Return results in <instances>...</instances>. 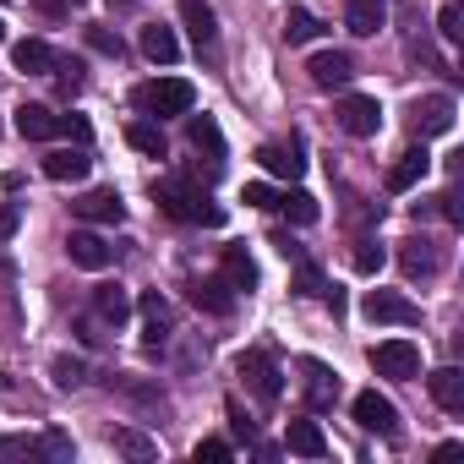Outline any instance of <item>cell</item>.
<instances>
[{
    "instance_id": "6da1fadb",
    "label": "cell",
    "mask_w": 464,
    "mask_h": 464,
    "mask_svg": "<svg viewBox=\"0 0 464 464\" xmlns=\"http://www.w3.org/2000/svg\"><path fill=\"white\" fill-rule=\"evenodd\" d=\"M159 208L169 213V218H180V224H218L224 218V208H213L191 180H159Z\"/></svg>"
},
{
    "instance_id": "7a4b0ae2",
    "label": "cell",
    "mask_w": 464,
    "mask_h": 464,
    "mask_svg": "<svg viewBox=\"0 0 464 464\" xmlns=\"http://www.w3.org/2000/svg\"><path fill=\"white\" fill-rule=\"evenodd\" d=\"M191 104H197V88H191L186 77H153L148 88H137V110L153 115V121H164V115H191Z\"/></svg>"
},
{
    "instance_id": "3957f363",
    "label": "cell",
    "mask_w": 464,
    "mask_h": 464,
    "mask_svg": "<svg viewBox=\"0 0 464 464\" xmlns=\"http://www.w3.org/2000/svg\"><path fill=\"white\" fill-rule=\"evenodd\" d=\"M372 366H377V377L410 382V377H420V350L410 339H382V344H372Z\"/></svg>"
},
{
    "instance_id": "277c9868",
    "label": "cell",
    "mask_w": 464,
    "mask_h": 464,
    "mask_svg": "<svg viewBox=\"0 0 464 464\" xmlns=\"http://www.w3.org/2000/svg\"><path fill=\"white\" fill-rule=\"evenodd\" d=\"M361 312H366L372 323H393V328H415V323H420V306H415L410 295H399V290H366Z\"/></svg>"
},
{
    "instance_id": "5b68a950",
    "label": "cell",
    "mask_w": 464,
    "mask_h": 464,
    "mask_svg": "<svg viewBox=\"0 0 464 464\" xmlns=\"http://www.w3.org/2000/svg\"><path fill=\"white\" fill-rule=\"evenodd\" d=\"M241 377H246V388H252L263 404H279V393H285V372L274 366V355L246 350V355H241Z\"/></svg>"
},
{
    "instance_id": "8992f818",
    "label": "cell",
    "mask_w": 464,
    "mask_h": 464,
    "mask_svg": "<svg viewBox=\"0 0 464 464\" xmlns=\"http://www.w3.org/2000/svg\"><path fill=\"white\" fill-rule=\"evenodd\" d=\"M355 426L361 431H377V437H399V410L377 393V388H366V393H355Z\"/></svg>"
},
{
    "instance_id": "52a82bcc",
    "label": "cell",
    "mask_w": 464,
    "mask_h": 464,
    "mask_svg": "<svg viewBox=\"0 0 464 464\" xmlns=\"http://www.w3.org/2000/svg\"><path fill=\"white\" fill-rule=\"evenodd\" d=\"M339 126H344L350 137H377V126H382V110H377V99H366V93H350V99H339Z\"/></svg>"
},
{
    "instance_id": "ba28073f",
    "label": "cell",
    "mask_w": 464,
    "mask_h": 464,
    "mask_svg": "<svg viewBox=\"0 0 464 464\" xmlns=\"http://www.w3.org/2000/svg\"><path fill=\"white\" fill-rule=\"evenodd\" d=\"M72 208H77V218H88V224H121V218H126V202H121L110 186H93V191H82Z\"/></svg>"
},
{
    "instance_id": "9c48e42d",
    "label": "cell",
    "mask_w": 464,
    "mask_h": 464,
    "mask_svg": "<svg viewBox=\"0 0 464 464\" xmlns=\"http://www.w3.org/2000/svg\"><path fill=\"white\" fill-rule=\"evenodd\" d=\"M66 252H72V263H77V268H93V274L115 263V246H110L104 236H93V229H72Z\"/></svg>"
},
{
    "instance_id": "30bf717a",
    "label": "cell",
    "mask_w": 464,
    "mask_h": 464,
    "mask_svg": "<svg viewBox=\"0 0 464 464\" xmlns=\"http://www.w3.org/2000/svg\"><path fill=\"white\" fill-rule=\"evenodd\" d=\"M415 131H420V137H442V131H453V99H448V93H426V99H415Z\"/></svg>"
},
{
    "instance_id": "8fae6325",
    "label": "cell",
    "mask_w": 464,
    "mask_h": 464,
    "mask_svg": "<svg viewBox=\"0 0 464 464\" xmlns=\"http://www.w3.org/2000/svg\"><path fill=\"white\" fill-rule=\"evenodd\" d=\"M306 72H312V82H317V88H344V82L355 77V61H350L344 50H323V55H312V66H306Z\"/></svg>"
},
{
    "instance_id": "7c38bea8",
    "label": "cell",
    "mask_w": 464,
    "mask_h": 464,
    "mask_svg": "<svg viewBox=\"0 0 464 464\" xmlns=\"http://www.w3.org/2000/svg\"><path fill=\"white\" fill-rule=\"evenodd\" d=\"M426 388H431V399H437L448 415H464V372H459V366H437V372L426 377Z\"/></svg>"
},
{
    "instance_id": "4fadbf2b",
    "label": "cell",
    "mask_w": 464,
    "mask_h": 464,
    "mask_svg": "<svg viewBox=\"0 0 464 464\" xmlns=\"http://www.w3.org/2000/svg\"><path fill=\"white\" fill-rule=\"evenodd\" d=\"M180 23H186V34H191L197 50H208L218 39V17H213L208 0H180Z\"/></svg>"
},
{
    "instance_id": "5bb4252c",
    "label": "cell",
    "mask_w": 464,
    "mask_h": 464,
    "mask_svg": "<svg viewBox=\"0 0 464 464\" xmlns=\"http://www.w3.org/2000/svg\"><path fill=\"white\" fill-rule=\"evenodd\" d=\"M17 131H23L28 142H50V137H61V115H55L50 104H23V110H17Z\"/></svg>"
},
{
    "instance_id": "9a60e30c",
    "label": "cell",
    "mask_w": 464,
    "mask_h": 464,
    "mask_svg": "<svg viewBox=\"0 0 464 464\" xmlns=\"http://www.w3.org/2000/svg\"><path fill=\"white\" fill-rule=\"evenodd\" d=\"M191 301H197L202 312H213V317H229V312H236V295H229V279H224V274H218V279H213V274L197 279V285H191Z\"/></svg>"
},
{
    "instance_id": "2e32d148",
    "label": "cell",
    "mask_w": 464,
    "mask_h": 464,
    "mask_svg": "<svg viewBox=\"0 0 464 464\" xmlns=\"http://www.w3.org/2000/svg\"><path fill=\"white\" fill-rule=\"evenodd\" d=\"M55 50L44 44V39H23V44H12V66L17 72H28V77H44V72H55Z\"/></svg>"
},
{
    "instance_id": "e0dca14e",
    "label": "cell",
    "mask_w": 464,
    "mask_h": 464,
    "mask_svg": "<svg viewBox=\"0 0 464 464\" xmlns=\"http://www.w3.org/2000/svg\"><path fill=\"white\" fill-rule=\"evenodd\" d=\"M164 339H169V301L153 290V295H142V344L159 350Z\"/></svg>"
},
{
    "instance_id": "ac0fdd59",
    "label": "cell",
    "mask_w": 464,
    "mask_h": 464,
    "mask_svg": "<svg viewBox=\"0 0 464 464\" xmlns=\"http://www.w3.org/2000/svg\"><path fill=\"white\" fill-rule=\"evenodd\" d=\"M285 442H290V453H301V459H323V453H328L323 426H317V420H306V415L285 426Z\"/></svg>"
},
{
    "instance_id": "d6986e66",
    "label": "cell",
    "mask_w": 464,
    "mask_h": 464,
    "mask_svg": "<svg viewBox=\"0 0 464 464\" xmlns=\"http://www.w3.org/2000/svg\"><path fill=\"white\" fill-rule=\"evenodd\" d=\"M426 169H431L426 148H410V153H399V164L388 169V191H410V186H420V180H426Z\"/></svg>"
},
{
    "instance_id": "ffe728a7",
    "label": "cell",
    "mask_w": 464,
    "mask_h": 464,
    "mask_svg": "<svg viewBox=\"0 0 464 464\" xmlns=\"http://www.w3.org/2000/svg\"><path fill=\"white\" fill-rule=\"evenodd\" d=\"M257 164H263L268 175H279V180H295V175L306 169V159H301L295 148H279V142H263V148H257Z\"/></svg>"
},
{
    "instance_id": "44dd1931",
    "label": "cell",
    "mask_w": 464,
    "mask_h": 464,
    "mask_svg": "<svg viewBox=\"0 0 464 464\" xmlns=\"http://www.w3.org/2000/svg\"><path fill=\"white\" fill-rule=\"evenodd\" d=\"M93 312H99L110 328H121V323L131 317V290H121V285H99V290H93Z\"/></svg>"
},
{
    "instance_id": "7402d4cb",
    "label": "cell",
    "mask_w": 464,
    "mask_h": 464,
    "mask_svg": "<svg viewBox=\"0 0 464 464\" xmlns=\"http://www.w3.org/2000/svg\"><path fill=\"white\" fill-rule=\"evenodd\" d=\"M110 393H121V399H131L142 410H169L164 393H159V382H148V377H110Z\"/></svg>"
},
{
    "instance_id": "603a6c76",
    "label": "cell",
    "mask_w": 464,
    "mask_h": 464,
    "mask_svg": "<svg viewBox=\"0 0 464 464\" xmlns=\"http://www.w3.org/2000/svg\"><path fill=\"white\" fill-rule=\"evenodd\" d=\"M344 23H350V34L372 39V34L388 23V6H382V0H350V6H344Z\"/></svg>"
},
{
    "instance_id": "cb8c5ba5",
    "label": "cell",
    "mask_w": 464,
    "mask_h": 464,
    "mask_svg": "<svg viewBox=\"0 0 464 464\" xmlns=\"http://www.w3.org/2000/svg\"><path fill=\"white\" fill-rule=\"evenodd\" d=\"M224 279L229 290H257V263L246 246H224Z\"/></svg>"
},
{
    "instance_id": "d4e9b609",
    "label": "cell",
    "mask_w": 464,
    "mask_h": 464,
    "mask_svg": "<svg viewBox=\"0 0 464 464\" xmlns=\"http://www.w3.org/2000/svg\"><path fill=\"white\" fill-rule=\"evenodd\" d=\"M88 164H93V159H88L82 148H61V153L44 159V175H50V180H88Z\"/></svg>"
},
{
    "instance_id": "484cf974",
    "label": "cell",
    "mask_w": 464,
    "mask_h": 464,
    "mask_svg": "<svg viewBox=\"0 0 464 464\" xmlns=\"http://www.w3.org/2000/svg\"><path fill=\"white\" fill-rule=\"evenodd\" d=\"M399 263H404V274H410V279H431V274L442 268V257H437V246H431V241H404Z\"/></svg>"
},
{
    "instance_id": "4316f807",
    "label": "cell",
    "mask_w": 464,
    "mask_h": 464,
    "mask_svg": "<svg viewBox=\"0 0 464 464\" xmlns=\"http://www.w3.org/2000/svg\"><path fill=\"white\" fill-rule=\"evenodd\" d=\"M301 372H306V393H312V410L334 404V393H339V377H334L323 361H301Z\"/></svg>"
},
{
    "instance_id": "83f0119b",
    "label": "cell",
    "mask_w": 464,
    "mask_h": 464,
    "mask_svg": "<svg viewBox=\"0 0 464 464\" xmlns=\"http://www.w3.org/2000/svg\"><path fill=\"white\" fill-rule=\"evenodd\" d=\"M142 55H148L153 66H169V61L180 55V39H175L169 28H159V23H153V28H142Z\"/></svg>"
},
{
    "instance_id": "f1b7e54d",
    "label": "cell",
    "mask_w": 464,
    "mask_h": 464,
    "mask_svg": "<svg viewBox=\"0 0 464 464\" xmlns=\"http://www.w3.org/2000/svg\"><path fill=\"white\" fill-rule=\"evenodd\" d=\"M186 137H191V148H197V153H208L213 164L224 159V137H218V126H213L208 115H191V121H186Z\"/></svg>"
},
{
    "instance_id": "f546056e",
    "label": "cell",
    "mask_w": 464,
    "mask_h": 464,
    "mask_svg": "<svg viewBox=\"0 0 464 464\" xmlns=\"http://www.w3.org/2000/svg\"><path fill=\"white\" fill-rule=\"evenodd\" d=\"M126 142H131L137 153H148V159H164V131H159L153 121H131V126H126Z\"/></svg>"
},
{
    "instance_id": "4dcf8cb0",
    "label": "cell",
    "mask_w": 464,
    "mask_h": 464,
    "mask_svg": "<svg viewBox=\"0 0 464 464\" xmlns=\"http://www.w3.org/2000/svg\"><path fill=\"white\" fill-rule=\"evenodd\" d=\"M295 295H312V301H328L334 312H339V290H328V279L312 268V263H301V274H295Z\"/></svg>"
},
{
    "instance_id": "1f68e13d",
    "label": "cell",
    "mask_w": 464,
    "mask_h": 464,
    "mask_svg": "<svg viewBox=\"0 0 464 464\" xmlns=\"http://www.w3.org/2000/svg\"><path fill=\"white\" fill-rule=\"evenodd\" d=\"M317 34H323V23H317L306 6H290V17H285V39H290V44H312Z\"/></svg>"
},
{
    "instance_id": "d6a6232c",
    "label": "cell",
    "mask_w": 464,
    "mask_h": 464,
    "mask_svg": "<svg viewBox=\"0 0 464 464\" xmlns=\"http://www.w3.org/2000/svg\"><path fill=\"white\" fill-rule=\"evenodd\" d=\"M274 208H285L290 224H317V197H312V191H285Z\"/></svg>"
},
{
    "instance_id": "836d02e7",
    "label": "cell",
    "mask_w": 464,
    "mask_h": 464,
    "mask_svg": "<svg viewBox=\"0 0 464 464\" xmlns=\"http://www.w3.org/2000/svg\"><path fill=\"white\" fill-rule=\"evenodd\" d=\"M50 377H55V388H66V393H72V388H82L88 366H82L77 355H55V361H50Z\"/></svg>"
},
{
    "instance_id": "e575fe53",
    "label": "cell",
    "mask_w": 464,
    "mask_h": 464,
    "mask_svg": "<svg viewBox=\"0 0 464 464\" xmlns=\"http://www.w3.org/2000/svg\"><path fill=\"white\" fill-rule=\"evenodd\" d=\"M115 448L131 453V459H153V442H148L142 431H115Z\"/></svg>"
},
{
    "instance_id": "d590c367",
    "label": "cell",
    "mask_w": 464,
    "mask_h": 464,
    "mask_svg": "<svg viewBox=\"0 0 464 464\" xmlns=\"http://www.w3.org/2000/svg\"><path fill=\"white\" fill-rule=\"evenodd\" d=\"M355 268H361V274H377V268H382V246H377V241H361V246H355Z\"/></svg>"
},
{
    "instance_id": "8d00e7d4",
    "label": "cell",
    "mask_w": 464,
    "mask_h": 464,
    "mask_svg": "<svg viewBox=\"0 0 464 464\" xmlns=\"http://www.w3.org/2000/svg\"><path fill=\"white\" fill-rule=\"evenodd\" d=\"M241 197H246V208H274V202H279V191H274V186H263V180H252Z\"/></svg>"
},
{
    "instance_id": "74e56055",
    "label": "cell",
    "mask_w": 464,
    "mask_h": 464,
    "mask_svg": "<svg viewBox=\"0 0 464 464\" xmlns=\"http://www.w3.org/2000/svg\"><path fill=\"white\" fill-rule=\"evenodd\" d=\"M202 459H208V464H224V459H229V442H224V437L197 442V464H202Z\"/></svg>"
},
{
    "instance_id": "f35d334b",
    "label": "cell",
    "mask_w": 464,
    "mask_h": 464,
    "mask_svg": "<svg viewBox=\"0 0 464 464\" xmlns=\"http://www.w3.org/2000/svg\"><path fill=\"white\" fill-rule=\"evenodd\" d=\"M437 34H442L448 44H453V39L464 34V28H459V6H442V12H437Z\"/></svg>"
},
{
    "instance_id": "ab89813d",
    "label": "cell",
    "mask_w": 464,
    "mask_h": 464,
    "mask_svg": "<svg viewBox=\"0 0 464 464\" xmlns=\"http://www.w3.org/2000/svg\"><path fill=\"white\" fill-rule=\"evenodd\" d=\"M88 44L104 55H121V34H110V28H88Z\"/></svg>"
},
{
    "instance_id": "60d3db41",
    "label": "cell",
    "mask_w": 464,
    "mask_h": 464,
    "mask_svg": "<svg viewBox=\"0 0 464 464\" xmlns=\"http://www.w3.org/2000/svg\"><path fill=\"white\" fill-rule=\"evenodd\" d=\"M104 328H110V323H104V317H99V312H93V317H82V323H77V334H82V344H104Z\"/></svg>"
},
{
    "instance_id": "b9f144b4",
    "label": "cell",
    "mask_w": 464,
    "mask_h": 464,
    "mask_svg": "<svg viewBox=\"0 0 464 464\" xmlns=\"http://www.w3.org/2000/svg\"><path fill=\"white\" fill-rule=\"evenodd\" d=\"M61 131H72L77 142H88V121H77V115H61Z\"/></svg>"
},
{
    "instance_id": "7bdbcfd3",
    "label": "cell",
    "mask_w": 464,
    "mask_h": 464,
    "mask_svg": "<svg viewBox=\"0 0 464 464\" xmlns=\"http://www.w3.org/2000/svg\"><path fill=\"white\" fill-rule=\"evenodd\" d=\"M12 229H17V208H6V213H0V241H6Z\"/></svg>"
},
{
    "instance_id": "ee69618b",
    "label": "cell",
    "mask_w": 464,
    "mask_h": 464,
    "mask_svg": "<svg viewBox=\"0 0 464 464\" xmlns=\"http://www.w3.org/2000/svg\"><path fill=\"white\" fill-rule=\"evenodd\" d=\"M0 44H6V23H0Z\"/></svg>"
}]
</instances>
